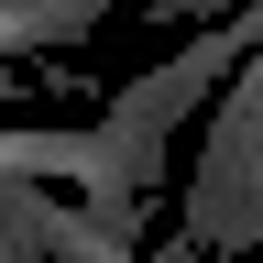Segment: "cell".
Wrapping results in <instances>:
<instances>
[{
  "mask_svg": "<svg viewBox=\"0 0 263 263\" xmlns=\"http://www.w3.org/2000/svg\"><path fill=\"white\" fill-rule=\"evenodd\" d=\"M252 44H263V0H230V22H209L197 44H176L164 66H143L132 88H110V121H99V132H110L121 176L143 186V197L164 186V154H176V132H186V121L230 88V66H241Z\"/></svg>",
  "mask_w": 263,
  "mask_h": 263,
  "instance_id": "cell-1",
  "label": "cell"
},
{
  "mask_svg": "<svg viewBox=\"0 0 263 263\" xmlns=\"http://www.w3.org/2000/svg\"><path fill=\"white\" fill-rule=\"evenodd\" d=\"M176 230L209 263L263 241V44L230 66V88L209 99V143H197V176L176 197Z\"/></svg>",
  "mask_w": 263,
  "mask_h": 263,
  "instance_id": "cell-2",
  "label": "cell"
},
{
  "mask_svg": "<svg viewBox=\"0 0 263 263\" xmlns=\"http://www.w3.org/2000/svg\"><path fill=\"white\" fill-rule=\"evenodd\" d=\"M121 0H0V77H11V55H44V44H88L99 22H110Z\"/></svg>",
  "mask_w": 263,
  "mask_h": 263,
  "instance_id": "cell-3",
  "label": "cell"
}]
</instances>
